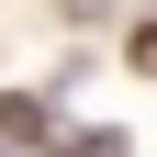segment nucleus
<instances>
[{"instance_id": "f257e3e1", "label": "nucleus", "mask_w": 157, "mask_h": 157, "mask_svg": "<svg viewBox=\"0 0 157 157\" xmlns=\"http://www.w3.org/2000/svg\"><path fill=\"white\" fill-rule=\"evenodd\" d=\"M45 124H56L45 101H0V146H34V135H45Z\"/></svg>"}, {"instance_id": "f03ea898", "label": "nucleus", "mask_w": 157, "mask_h": 157, "mask_svg": "<svg viewBox=\"0 0 157 157\" xmlns=\"http://www.w3.org/2000/svg\"><path fill=\"white\" fill-rule=\"evenodd\" d=\"M78 157H124V146H112V135H90V146H78Z\"/></svg>"}]
</instances>
